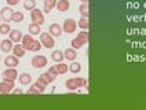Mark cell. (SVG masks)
I'll return each mask as SVG.
<instances>
[{"label":"cell","instance_id":"6da1fadb","mask_svg":"<svg viewBox=\"0 0 146 110\" xmlns=\"http://www.w3.org/2000/svg\"><path fill=\"white\" fill-rule=\"evenodd\" d=\"M66 88L69 91H74L77 88H83V87L88 85V81L86 79H81V77H73V79H68L65 83Z\"/></svg>","mask_w":146,"mask_h":110},{"label":"cell","instance_id":"7a4b0ae2","mask_svg":"<svg viewBox=\"0 0 146 110\" xmlns=\"http://www.w3.org/2000/svg\"><path fill=\"white\" fill-rule=\"evenodd\" d=\"M13 88H14V80L3 77V80L0 81V94H10Z\"/></svg>","mask_w":146,"mask_h":110},{"label":"cell","instance_id":"3957f363","mask_svg":"<svg viewBox=\"0 0 146 110\" xmlns=\"http://www.w3.org/2000/svg\"><path fill=\"white\" fill-rule=\"evenodd\" d=\"M31 19H32V22H36V24H39L41 26L44 24V14H43V11L39 10V8L31 10Z\"/></svg>","mask_w":146,"mask_h":110},{"label":"cell","instance_id":"277c9868","mask_svg":"<svg viewBox=\"0 0 146 110\" xmlns=\"http://www.w3.org/2000/svg\"><path fill=\"white\" fill-rule=\"evenodd\" d=\"M40 41H41V44H43L46 48H48V50H51V48L55 46L54 37H52L50 33H41L40 34Z\"/></svg>","mask_w":146,"mask_h":110},{"label":"cell","instance_id":"5b68a950","mask_svg":"<svg viewBox=\"0 0 146 110\" xmlns=\"http://www.w3.org/2000/svg\"><path fill=\"white\" fill-rule=\"evenodd\" d=\"M47 58L44 55H35L32 58V66L36 68V69H41L44 66H47Z\"/></svg>","mask_w":146,"mask_h":110},{"label":"cell","instance_id":"8992f818","mask_svg":"<svg viewBox=\"0 0 146 110\" xmlns=\"http://www.w3.org/2000/svg\"><path fill=\"white\" fill-rule=\"evenodd\" d=\"M77 28V22L73 19V18H66L64 21V25H62V30L65 33H73Z\"/></svg>","mask_w":146,"mask_h":110},{"label":"cell","instance_id":"52a82bcc","mask_svg":"<svg viewBox=\"0 0 146 110\" xmlns=\"http://www.w3.org/2000/svg\"><path fill=\"white\" fill-rule=\"evenodd\" d=\"M33 43H35V39H33L32 34H25V36H22L21 44H22V47H24L26 51H31V50H32Z\"/></svg>","mask_w":146,"mask_h":110},{"label":"cell","instance_id":"ba28073f","mask_svg":"<svg viewBox=\"0 0 146 110\" xmlns=\"http://www.w3.org/2000/svg\"><path fill=\"white\" fill-rule=\"evenodd\" d=\"M13 14H14V10H11L10 7L1 8V11H0V17L4 22H11L13 21Z\"/></svg>","mask_w":146,"mask_h":110},{"label":"cell","instance_id":"9c48e42d","mask_svg":"<svg viewBox=\"0 0 146 110\" xmlns=\"http://www.w3.org/2000/svg\"><path fill=\"white\" fill-rule=\"evenodd\" d=\"M48 33L51 34V36L58 37V36L62 34V26H61L59 24H51L48 26Z\"/></svg>","mask_w":146,"mask_h":110},{"label":"cell","instance_id":"30bf717a","mask_svg":"<svg viewBox=\"0 0 146 110\" xmlns=\"http://www.w3.org/2000/svg\"><path fill=\"white\" fill-rule=\"evenodd\" d=\"M18 63H19V58L15 55H8L4 59V65L8 68H15V66H18Z\"/></svg>","mask_w":146,"mask_h":110},{"label":"cell","instance_id":"8fae6325","mask_svg":"<svg viewBox=\"0 0 146 110\" xmlns=\"http://www.w3.org/2000/svg\"><path fill=\"white\" fill-rule=\"evenodd\" d=\"M8 34H10V40H11L13 43H18V41H21V40H22V36H24V34H22V32L18 30V29H14V30L11 29V32H10Z\"/></svg>","mask_w":146,"mask_h":110},{"label":"cell","instance_id":"7c38bea8","mask_svg":"<svg viewBox=\"0 0 146 110\" xmlns=\"http://www.w3.org/2000/svg\"><path fill=\"white\" fill-rule=\"evenodd\" d=\"M3 77H6V79H11V80L18 79V73H17L15 68H8V69H6V70L3 72Z\"/></svg>","mask_w":146,"mask_h":110},{"label":"cell","instance_id":"4fadbf2b","mask_svg":"<svg viewBox=\"0 0 146 110\" xmlns=\"http://www.w3.org/2000/svg\"><path fill=\"white\" fill-rule=\"evenodd\" d=\"M57 8H58V11L66 13V11L70 8V3H69V0H58L57 1Z\"/></svg>","mask_w":146,"mask_h":110},{"label":"cell","instance_id":"5bb4252c","mask_svg":"<svg viewBox=\"0 0 146 110\" xmlns=\"http://www.w3.org/2000/svg\"><path fill=\"white\" fill-rule=\"evenodd\" d=\"M13 41L10 39H6V40H3L1 43H0V48H1V51L3 52H10V51H13Z\"/></svg>","mask_w":146,"mask_h":110},{"label":"cell","instance_id":"9a60e30c","mask_svg":"<svg viewBox=\"0 0 146 110\" xmlns=\"http://www.w3.org/2000/svg\"><path fill=\"white\" fill-rule=\"evenodd\" d=\"M18 80H19V83H21L22 85H28V84L32 83V76H31L29 73H21V74L18 76Z\"/></svg>","mask_w":146,"mask_h":110},{"label":"cell","instance_id":"2e32d148","mask_svg":"<svg viewBox=\"0 0 146 110\" xmlns=\"http://www.w3.org/2000/svg\"><path fill=\"white\" fill-rule=\"evenodd\" d=\"M28 30H29V34H32V36H37V34H40V25L36 24V22H32V24H29L28 26Z\"/></svg>","mask_w":146,"mask_h":110},{"label":"cell","instance_id":"e0dca14e","mask_svg":"<svg viewBox=\"0 0 146 110\" xmlns=\"http://www.w3.org/2000/svg\"><path fill=\"white\" fill-rule=\"evenodd\" d=\"M25 50L24 47H22V44H15L14 47H13V54L15 55V56H18V58H22L25 55Z\"/></svg>","mask_w":146,"mask_h":110},{"label":"cell","instance_id":"ac0fdd59","mask_svg":"<svg viewBox=\"0 0 146 110\" xmlns=\"http://www.w3.org/2000/svg\"><path fill=\"white\" fill-rule=\"evenodd\" d=\"M64 58H65V55H64L62 51H59V50H55V51L51 52V59L55 61V62H62Z\"/></svg>","mask_w":146,"mask_h":110},{"label":"cell","instance_id":"d6986e66","mask_svg":"<svg viewBox=\"0 0 146 110\" xmlns=\"http://www.w3.org/2000/svg\"><path fill=\"white\" fill-rule=\"evenodd\" d=\"M64 55H65L66 59H69V61H74V59L77 58V52H76L74 48H68V50H65Z\"/></svg>","mask_w":146,"mask_h":110},{"label":"cell","instance_id":"ffe728a7","mask_svg":"<svg viewBox=\"0 0 146 110\" xmlns=\"http://www.w3.org/2000/svg\"><path fill=\"white\" fill-rule=\"evenodd\" d=\"M54 7H57V0H44V13H51Z\"/></svg>","mask_w":146,"mask_h":110},{"label":"cell","instance_id":"44dd1931","mask_svg":"<svg viewBox=\"0 0 146 110\" xmlns=\"http://www.w3.org/2000/svg\"><path fill=\"white\" fill-rule=\"evenodd\" d=\"M79 13L81 14V17H86V18H88V14H90L88 3H81L80 7H79Z\"/></svg>","mask_w":146,"mask_h":110},{"label":"cell","instance_id":"7402d4cb","mask_svg":"<svg viewBox=\"0 0 146 110\" xmlns=\"http://www.w3.org/2000/svg\"><path fill=\"white\" fill-rule=\"evenodd\" d=\"M77 26H80L83 30H88V26H90L88 18H86V17H81L80 21L77 22Z\"/></svg>","mask_w":146,"mask_h":110},{"label":"cell","instance_id":"603a6c76","mask_svg":"<svg viewBox=\"0 0 146 110\" xmlns=\"http://www.w3.org/2000/svg\"><path fill=\"white\" fill-rule=\"evenodd\" d=\"M69 70L72 72V73H80L81 72V65L79 62H74V61H72V65H69Z\"/></svg>","mask_w":146,"mask_h":110},{"label":"cell","instance_id":"cb8c5ba5","mask_svg":"<svg viewBox=\"0 0 146 110\" xmlns=\"http://www.w3.org/2000/svg\"><path fill=\"white\" fill-rule=\"evenodd\" d=\"M57 70H58V73H59V74H65L66 72L69 70V66H68L66 63H64V62H58Z\"/></svg>","mask_w":146,"mask_h":110},{"label":"cell","instance_id":"d4e9b609","mask_svg":"<svg viewBox=\"0 0 146 110\" xmlns=\"http://www.w3.org/2000/svg\"><path fill=\"white\" fill-rule=\"evenodd\" d=\"M70 44H72V48H74V50H79V48H81L83 46H84V41H83V40H80L79 37H76V39H73L72 41H70Z\"/></svg>","mask_w":146,"mask_h":110},{"label":"cell","instance_id":"484cf974","mask_svg":"<svg viewBox=\"0 0 146 110\" xmlns=\"http://www.w3.org/2000/svg\"><path fill=\"white\" fill-rule=\"evenodd\" d=\"M24 8L25 10H33L36 8V0H25L24 1Z\"/></svg>","mask_w":146,"mask_h":110},{"label":"cell","instance_id":"4316f807","mask_svg":"<svg viewBox=\"0 0 146 110\" xmlns=\"http://www.w3.org/2000/svg\"><path fill=\"white\" fill-rule=\"evenodd\" d=\"M24 18L25 17L21 11H14V14H13V22H22Z\"/></svg>","mask_w":146,"mask_h":110},{"label":"cell","instance_id":"83f0119b","mask_svg":"<svg viewBox=\"0 0 146 110\" xmlns=\"http://www.w3.org/2000/svg\"><path fill=\"white\" fill-rule=\"evenodd\" d=\"M11 32V28H10V25L6 22V24H0V33L1 34H7Z\"/></svg>","mask_w":146,"mask_h":110},{"label":"cell","instance_id":"f1b7e54d","mask_svg":"<svg viewBox=\"0 0 146 110\" xmlns=\"http://www.w3.org/2000/svg\"><path fill=\"white\" fill-rule=\"evenodd\" d=\"M77 37L80 40H83L84 41V44H87L88 43V32L87 30H81L79 34H77Z\"/></svg>","mask_w":146,"mask_h":110},{"label":"cell","instance_id":"f546056e","mask_svg":"<svg viewBox=\"0 0 146 110\" xmlns=\"http://www.w3.org/2000/svg\"><path fill=\"white\" fill-rule=\"evenodd\" d=\"M41 46H43V44H41L40 40H35V43H33L32 50H31V51H33V52H37V51L41 48Z\"/></svg>","mask_w":146,"mask_h":110},{"label":"cell","instance_id":"4dcf8cb0","mask_svg":"<svg viewBox=\"0 0 146 110\" xmlns=\"http://www.w3.org/2000/svg\"><path fill=\"white\" fill-rule=\"evenodd\" d=\"M32 87L37 88V89L40 91V94H43V92L46 91V85H43V84H41V83H39V81H36V83H35V84H33Z\"/></svg>","mask_w":146,"mask_h":110},{"label":"cell","instance_id":"1f68e13d","mask_svg":"<svg viewBox=\"0 0 146 110\" xmlns=\"http://www.w3.org/2000/svg\"><path fill=\"white\" fill-rule=\"evenodd\" d=\"M41 76H43V77H46V79H47V81H48V83H52V81L55 80V76H52V74H51L50 72H47V73H43Z\"/></svg>","mask_w":146,"mask_h":110},{"label":"cell","instance_id":"d6a6232c","mask_svg":"<svg viewBox=\"0 0 146 110\" xmlns=\"http://www.w3.org/2000/svg\"><path fill=\"white\" fill-rule=\"evenodd\" d=\"M26 94L28 95H39L40 94V91H39L37 88H35V87H31V88L26 91Z\"/></svg>","mask_w":146,"mask_h":110},{"label":"cell","instance_id":"836d02e7","mask_svg":"<svg viewBox=\"0 0 146 110\" xmlns=\"http://www.w3.org/2000/svg\"><path fill=\"white\" fill-rule=\"evenodd\" d=\"M48 72L51 73V74H52V76H55V77H57L58 74H59V73H58V70H57V66H50Z\"/></svg>","mask_w":146,"mask_h":110},{"label":"cell","instance_id":"e575fe53","mask_svg":"<svg viewBox=\"0 0 146 110\" xmlns=\"http://www.w3.org/2000/svg\"><path fill=\"white\" fill-rule=\"evenodd\" d=\"M37 81H39V83H41L43 85H46V87H47V85H48V84H50L48 81H47V79H46V77H43L41 74H40V77L37 79Z\"/></svg>","mask_w":146,"mask_h":110},{"label":"cell","instance_id":"d590c367","mask_svg":"<svg viewBox=\"0 0 146 110\" xmlns=\"http://www.w3.org/2000/svg\"><path fill=\"white\" fill-rule=\"evenodd\" d=\"M7 3L10 4V6H15V4L19 3V0H7Z\"/></svg>","mask_w":146,"mask_h":110},{"label":"cell","instance_id":"8d00e7d4","mask_svg":"<svg viewBox=\"0 0 146 110\" xmlns=\"http://www.w3.org/2000/svg\"><path fill=\"white\" fill-rule=\"evenodd\" d=\"M11 92H13V94H15V95H18V94H22L24 91H22V89H19V88H17V89H13Z\"/></svg>","mask_w":146,"mask_h":110},{"label":"cell","instance_id":"74e56055","mask_svg":"<svg viewBox=\"0 0 146 110\" xmlns=\"http://www.w3.org/2000/svg\"><path fill=\"white\" fill-rule=\"evenodd\" d=\"M90 0H81V3H88Z\"/></svg>","mask_w":146,"mask_h":110},{"label":"cell","instance_id":"f35d334b","mask_svg":"<svg viewBox=\"0 0 146 110\" xmlns=\"http://www.w3.org/2000/svg\"><path fill=\"white\" fill-rule=\"evenodd\" d=\"M0 21H1V17H0Z\"/></svg>","mask_w":146,"mask_h":110},{"label":"cell","instance_id":"ab89813d","mask_svg":"<svg viewBox=\"0 0 146 110\" xmlns=\"http://www.w3.org/2000/svg\"><path fill=\"white\" fill-rule=\"evenodd\" d=\"M0 43H1V40H0Z\"/></svg>","mask_w":146,"mask_h":110},{"label":"cell","instance_id":"60d3db41","mask_svg":"<svg viewBox=\"0 0 146 110\" xmlns=\"http://www.w3.org/2000/svg\"><path fill=\"white\" fill-rule=\"evenodd\" d=\"M0 61H1V58H0Z\"/></svg>","mask_w":146,"mask_h":110}]
</instances>
